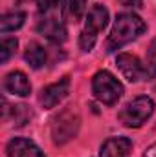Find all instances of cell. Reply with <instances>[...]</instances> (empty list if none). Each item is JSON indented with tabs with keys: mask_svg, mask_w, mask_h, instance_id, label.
I'll list each match as a JSON object with an SVG mask.
<instances>
[{
	"mask_svg": "<svg viewBox=\"0 0 156 157\" xmlns=\"http://www.w3.org/2000/svg\"><path fill=\"white\" fill-rule=\"evenodd\" d=\"M145 29H147V26L138 15H134V13L117 15L116 22L112 26V31L109 35V40H107V51L109 53L117 51L125 44H129V42L136 40L140 35H143Z\"/></svg>",
	"mask_w": 156,
	"mask_h": 157,
	"instance_id": "6da1fadb",
	"label": "cell"
},
{
	"mask_svg": "<svg viewBox=\"0 0 156 157\" xmlns=\"http://www.w3.org/2000/svg\"><path fill=\"white\" fill-rule=\"evenodd\" d=\"M153 112H154V101L147 95H140L129 101L121 108V112L117 113V119L127 128H140L143 122H147Z\"/></svg>",
	"mask_w": 156,
	"mask_h": 157,
	"instance_id": "7a4b0ae2",
	"label": "cell"
},
{
	"mask_svg": "<svg viewBox=\"0 0 156 157\" xmlns=\"http://www.w3.org/2000/svg\"><path fill=\"white\" fill-rule=\"evenodd\" d=\"M109 24V9L101 4H96L90 7L88 17H86V26L81 31L79 37V48L83 51H92V48L96 46L97 33L103 31Z\"/></svg>",
	"mask_w": 156,
	"mask_h": 157,
	"instance_id": "3957f363",
	"label": "cell"
},
{
	"mask_svg": "<svg viewBox=\"0 0 156 157\" xmlns=\"http://www.w3.org/2000/svg\"><path fill=\"white\" fill-rule=\"evenodd\" d=\"M92 91L99 102L107 106H114L123 95V84L110 71L101 70L92 78Z\"/></svg>",
	"mask_w": 156,
	"mask_h": 157,
	"instance_id": "277c9868",
	"label": "cell"
},
{
	"mask_svg": "<svg viewBox=\"0 0 156 157\" xmlns=\"http://www.w3.org/2000/svg\"><path fill=\"white\" fill-rule=\"evenodd\" d=\"M79 126H81L79 113L72 106L64 108L51 122V139H53V143L59 144V146L66 144L68 141H72L77 135Z\"/></svg>",
	"mask_w": 156,
	"mask_h": 157,
	"instance_id": "5b68a950",
	"label": "cell"
},
{
	"mask_svg": "<svg viewBox=\"0 0 156 157\" xmlns=\"http://www.w3.org/2000/svg\"><path fill=\"white\" fill-rule=\"evenodd\" d=\"M70 91V77H63L59 82H53L46 88H42L39 95V102L42 104V108L51 110L55 108Z\"/></svg>",
	"mask_w": 156,
	"mask_h": 157,
	"instance_id": "8992f818",
	"label": "cell"
},
{
	"mask_svg": "<svg viewBox=\"0 0 156 157\" xmlns=\"http://www.w3.org/2000/svg\"><path fill=\"white\" fill-rule=\"evenodd\" d=\"M116 64L121 71V75L129 82H138L142 77H145V66H142V62L136 55L119 53L116 59Z\"/></svg>",
	"mask_w": 156,
	"mask_h": 157,
	"instance_id": "52a82bcc",
	"label": "cell"
},
{
	"mask_svg": "<svg viewBox=\"0 0 156 157\" xmlns=\"http://www.w3.org/2000/svg\"><path fill=\"white\" fill-rule=\"evenodd\" d=\"M6 155L7 157H44V152L39 146L24 137H15L6 144Z\"/></svg>",
	"mask_w": 156,
	"mask_h": 157,
	"instance_id": "ba28073f",
	"label": "cell"
},
{
	"mask_svg": "<svg viewBox=\"0 0 156 157\" xmlns=\"http://www.w3.org/2000/svg\"><path fill=\"white\" fill-rule=\"evenodd\" d=\"M37 31L40 35H44L48 40L57 42V44L66 40V26L59 18H55V17H46V18L39 20Z\"/></svg>",
	"mask_w": 156,
	"mask_h": 157,
	"instance_id": "9c48e42d",
	"label": "cell"
},
{
	"mask_svg": "<svg viewBox=\"0 0 156 157\" xmlns=\"http://www.w3.org/2000/svg\"><path fill=\"white\" fill-rule=\"evenodd\" d=\"M4 88H6L7 93L18 95V97H28V95L31 93V84H30V80H28V77H26L22 71H18V70L7 73V75L4 77Z\"/></svg>",
	"mask_w": 156,
	"mask_h": 157,
	"instance_id": "30bf717a",
	"label": "cell"
},
{
	"mask_svg": "<svg viewBox=\"0 0 156 157\" xmlns=\"http://www.w3.org/2000/svg\"><path fill=\"white\" fill-rule=\"evenodd\" d=\"M130 150L132 141L129 137H110L101 144L99 157H127Z\"/></svg>",
	"mask_w": 156,
	"mask_h": 157,
	"instance_id": "8fae6325",
	"label": "cell"
},
{
	"mask_svg": "<svg viewBox=\"0 0 156 157\" xmlns=\"http://www.w3.org/2000/svg\"><path fill=\"white\" fill-rule=\"evenodd\" d=\"M24 59L33 70H39V68H42L46 64V49L40 46L39 42H30L28 48H26Z\"/></svg>",
	"mask_w": 156,
	"mask_h": 157,
	"instance_id": "7c38bea8",
	"label": "cell"
},
{
	"mask_svg": "<svg viewBox=\"0 0 156 157\" xmlns=\"http://www.w3.org/2000/svg\"><path fill=\"white\" fill-rule=\"evenodd\" d=\"M24 20H26V13H24V11H13V13H6V15L0 18V31H2V33L15 31V29L22 28Z\"/></svg>",
	"mask_w": 156,
	"mask_h": 157,
	"instance_id": "4fadbf2b",
	"label": "cell"
},
{
	"mask_svg": "<svg viewBox=\"0 0 156 157\" xmlns=\"http://www.w3.org/2000/svg\"><path fill=\"white\" fill-rule=\"evenodd\" d=\"M84 9H86V0H64L63 15L72 22H79L84 15Z\"/></svg>",
	"mask_w": 156,
	"mask_h": 157,
	"instance_id": "5bb4252c",
	"label": "cell"
},
{
	"mask_svg": "<svg viewBox=\"0 0 156 157\" xmlns=\"http://www.w3.org/2000/svg\"><path fill=\"white\" fill-rule=\"evenodd\" d=\"M4 113H13V124L15 126H24L26 124V121L31 117V112L28 110V106H24V104H17V106H11V108H7V102H4Z\"/></svg>",
	"mask_w": 156,
	"mask_h": 157,
	"instance_id": "9a60e30c",
	"label": "cell"
},
{
	"mask_svg": "<svg viewBox=\"0 0 156 157\" xmlns=\"http://www.w3.org/2000/svg\"><path fill=\"white\" fill-rule=\"evenodd\" d=\"M145 78L153 80L156 78V39L147 48V55H145Z\"/></svg>",
	"mask_w": 156,
	"mask_h": 157,
	"instance_id": "2e32d148",
	"label": "cell"
},
{
	"mask_svg": "<svg viewBox=\"0 0 156 157\" xmlns=\"http://www.w3.org/2000/svg\"><path fill=\"white\" fill-rule=\"evenodd\" d=\"M17 46H18L17 39H4L2 40V44H0V62L2 64H6L9 60V57L15 53Z\"/></svg>",
	"mask_w": 156,
	"mask_h": 157,
	"instance_id": "e0dca14e",
	"label": "cell"
},
{
	"mask_svg": "<svg viewBox=\"0 0 156 157\" xmlns=\"http://www.w3.org/2000/svg\"><path fill=\"white\" fill-rule=\"evenodd\" d=\"M59 2H61V0H39L37 6H39L40 13H50V11H53V9L59 6Z\"/></svg>",
	"mask_w": 156,
	"mask_h": 157,
	"instance_id": "ac0fdd59",
	"label": "cell"
},
{
	"mask_svg": "<svg viewBox=\"0 0 156 157\" xmlns=\"http://www.w3.org/2000/svg\"><path fill=\"white\" fill-rule=\"evenodd\" d=\"M123 7H132V9H140L143 6V0H117Z\"/></svg>",
	"mask_w": 156,
	"mask_h": 157,
	"instance_id": "d6986e66",
	"label": "cell"
},
{
	"mask_svg": "<svg viewBox=\"0 0 156 157\" xmlns=\"http://www.w3.org/2000/svg\"><path fill=\"white\" fill-rule=\"evenodd\" d=\"M145 157H156V144H153V146L145 152Z\"/></svg>",
	"mask_w": 156,
	"mask_h": 157,
	"instance_id": "ffe728a7",
	"label": "cell"
},
{
	"mask_svg": "<svg viewBox=\"0 0 156 157\" xmlns=\"http://www.w3.org/2000/svg\"><path fill=\"white\" fill-rule=\"evenodd\" d=\"M20 2H30V0H20Z\"/></svg>",
	"mask_w": 156,
	"mask_h": 157,
	"instance_id": "44dd1931",
	"label": "cell"
}]
</instances>
